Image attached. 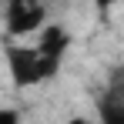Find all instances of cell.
I'll return each mask as SVG.
<instances>
[{
	"label": "cell",
	"instance_id": "6",
	"mask_svg": "<svg viewBox=\"0 0 124 124\" xmlns=\"http://www.w3.org/2000/svg\"><path fill=\"white\" fill-rule=\"evenodd\" d=\"M0 124H20V111L17 107H0Z\"/></svg>",
	"mask_w": 124,
	"mask_h": 124
},
{
	"label": "cell",
	"instance_id": "2",
	"mask_svg": "<svg viewBox=\"0 0 124 124\" xmlns=\"http://www.w3.org/2000/svg\"><path fill=\"white\" fill-rule=\"evenodd\" d=\"M3 20H7V34L10 37H27V34L44 27L47 7H44V0H7Z\"/></svg>",
	"mask_w": 124,
	"mask_h": 124
},
{
	"label": "cell",
	"instance_id": "7",
	"mask_svg": "<svg viewBox=\"0 0 124 124\" xmlns=\"http://www.w3.org/2000/svg\"><path fill=\"white\" fill-rule=\"evenodd\" d=\"M94 3H97V10H111V7L121 3V0H94Z\"/></svg>",
	"mask_w": 124,
	"mask_h": 124
},
{
	"label": "cell",
	"instance_id": "3",
	"mask_svg": "<svg viewBox=\"0 0 124 124\" xmlns=\"http://www.w3.org/2000/svg\"><path fill=\"white\" fill-rule=\"evenodd\" d=\"M67 47H70V34L64 30L61 23L40 27V44H37V50H40L44 57H50V61H61Z\"/></svg>",
	"mask_w": 124,
	"mask_h": 124
},
{
	"label": "cell",
	"instance_id": "5",
	"mask_svg": "<svg viewBox=\"0 0 124 124\" xmlns=\"http://www.w3.org/2000/svg\"><path fill=\"white\" fill-rule=\"evenodd\" d=\"M107 94L124 101V67H114V70L107 74Z\"/></svg>",
	"mask_w": 124,
	"mask_h": 124
},
{
	"label": "cell",
	"instance_id": "1",
	"mask_svg": "<svg viewBox=\"0 0 124 124\" xmlns=\"http://www.w3.org/2000/svg\"><path fill=\"white\" fill-rule=\"evenodd\" d=\"M3 57H7L10 81L17 87H34V84L47 81V77H54L61 70V61H50L37 47H23V44H14V40L3 47Z\"/></svg>",
	"mask_w": 124,
	"mask_h": 124
},
{
	"label": "cell",
	"instance_id": "4",
	"mask_svg": "<svg viewBox=\"0 0 124 124\" xmlns=\"http://www.w3.org/2000/svg\"><path fill=\"white\" fill-rule=\"evenodd\" d=\"M97 124H124V101L111 97L104 91V97L97 101Z\"/></svg>",
	"mask_w": 124,
	"mask_h": 124
},
{
	"label": "cell",
	"instance_id": "8",
	"mask_svg": "<svg viewBox=\"0 0 124 124\" xmlns=\"http://www.w3.org/2000/svg\"><path fill=\"white\" fill-rule=\"evenodd\" d=\"M64 124H94V121H87V117H67Z\"/></svg>",
	"mask_w": 124,
	"mask_h": 124
}]
</instances>
